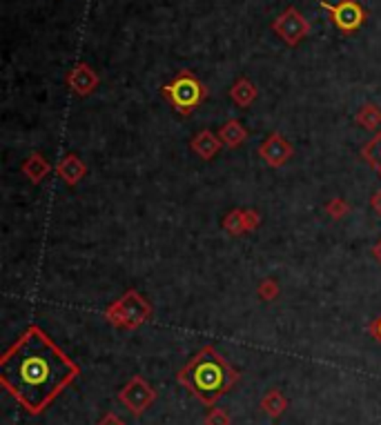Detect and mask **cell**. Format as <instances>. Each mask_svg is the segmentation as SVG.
<instances>
[{
    "instance_id": "10",
    "label": "cell",
    "mask_w": 381,
    "mask_h": 425,
    "mask_svg": "<svg viewBox=\"0 0 381 425\" xmlns=\"http://www.w3.org/2000/svg\"><path fill=\"white\" fill-rule=\"evenodd\" d=\"M190 147H192V151L201 161H212L221 151L223 143L219 139V134H212L210 129H201L190 141Z\"/></svg>"
},
{
    "instance_id": "24",
    "label": "cell",
    "mask_w": 381,
    "mask_h": 425,
    "mask_svg": "<svg viewBox=\"0 0 381 425\" xmlns=\"http://www.w3.org/2000/svg\"><path fill=\"white\" fill-rule=\"evenodd\" d=\"M370 334H372V336H377L379 341H381V316H379L377 321H372V323H370Z\"/></svg>"
},
{
    "instance_id": "2",
    "label": "cell",
    "mask_w": 381,
    "mask_h": 425,
    "mask_svg": "<svg viewBox=\"0 0 381 425\" xmlns=\"http://www.w3.org/2000/svg\"><path fill=\"white\" fill-rule=\"evenodd\" d=\"M237 379L239 374L227 365V361L212 345L198 350L178 374V381L208 405L219 401L237 383Z\"/></svg>"
},
{
    "instance_id": "4",
    "label": "cell",
    "mask_w": 381,
    "mask_h": 425,
    "mask_svg": "<svg viewBox=\"0 0 381 425\" xmlns=\"http://www.w3.org/2000/svg\"><path fill=\"white\" fill-rule=\"evenodd\" d=\"M152 303L136 290H127L121 298H116L105 310L109 326L121 330H136L152 318Z\"/></svg>"
},
{
    "instance_id": "17",
    "label": "cell",
    "mask_w": 381,
    "mask_h": 425,
    "mask_svg": "<svg viewBox=\"0 0 381 425\" xmlns=\"http://www.w3.org/2000/svg\"><path fill=\"white\" fill-rule=\"evenodd\" d=\"M221 227H223L230 236H241V234H245L243 210H230V212L221 218Z\"/></svg>"
},
{
    "instance_id": "25",
    "label": "cell",
    "mask_w": 381,
    "mask_h": 425,
    "mask_svg": "<svg viewBox=\"0 0 381 425\" xmlns=\"http://www.w3.org/2000/svg\"><path fill=\"white\" fill-rule=\"evenodd\" d=\"M101 425H123V423H121L119 419H116L114 414H107V416L101 421Z\"/></svg>"
},
{
    "instance_id": "6",
    "label": "cell",
    "mask_w": 381,
    "mask_h": 425,
    "mask_svg": "<svg viewBox=\"0 0 381 425\" xmlns=\"http://www.w3.org/2000/svg\"><path fill=\"white\" fill-rule=\"evenodd\" d=\"M272 29L279 33V38L284 41L286 45L294 47V45H299L308 36L312 27H310V23L294 7H288L284 14H279L277 18H274Z\"/></svg>"
},
{
    "instance_id": "20",
    "label": "cell",
    "mask_w": 381,
    "mask_h": 425,
    "mask_svg": "<svg viewBox=\"0 0 381 425\" xmlns=\"http://www.w3.org/2000/svg\"><path fill=\"white\" fill-rule=\"evenodd\" d=\"M286 399L284 397H281L279 392H277V389H272V392L266 397V399H263V410H266L270 416H279L281 412H284L286 410Z\"/></svg>"
},
{
    "instance_id": "26",
    "label": "cell",
    "mask_w": 381,
    "mask_h": 425,
    "mask_svg": "<svg viewBox=\"0 0 381 425\" xmlns=\"http://www.w3.org/2000/svg\"><path fill=\"white\" fill-rule=\"evenodd\" d=\"M372 257H375V259H377V261L381 263V239H379V241H377V243L372 245Z\"/></svg>"
},
{
    "instance_id": "1",
    "label": "cell",
    "mask_w": 381,
    "mask_h": 425,
    "mask_svg": "<svg viewBox=\"0 0 381 425\" xmlns=\"http://www.w3.org/2000/svg\"><path fill=\"white\" fill-rule=\"evenodd\" d=\"M78 377V365L38 326H29L0 359V379L27 412L41 414Z\"/></svg>"
},
{
    "instance_id": "12",
    "label": "cell",
    "mask_w": 381,
    "mask_h": 425,
    "mask_svg": "<svg viewBox=\"0 0 381 425\" xmlns=\"http://www.w3.org/2000/svg\"><path fill=\"white\" fill-rule=\"evenodd\" d=\"M219 139L223 143V147L227 149H239L245 141H247V129L241 125V121H237V118H230V121H225L219 129Z\"/></svg>"
},
{
    "instance_id": "8",
    "label": "cell",
    "mask_w": 381,
    "mask_h": 425,
    "mask_svg": "<svg viewBox=\"0 0 381 425\" xmlns=\"http://www.w3.org/2000/svg\"><path fill=\"white\" fill-rule=\"evenodd\" d=\"M119 399H121V403H125L129 407L132 414H141L145 407L154 401V392L141 377H134L123 387V392L119 394Z\"/></svg>"
},
{
    "instance_id": "15",
    "label": "cell",
    "mask_w": 381,
    "mask_h": 425,
    "mask_svg": "<svg viewBox=\"0 0 381 425\" xmlns=\"http://www.w3.org/2000/svg\"><path fill=\"white\" fill-rule=\"evenodd\" d=\"M355 123L368 131H379L381 129V107L375 103H363L355 116Z\"/></svg>"
},
{
    "instance_id": "7",
    "label": "cell",
    "mask_w": 381,
    "mask_h": 425,
    "mask_svg": "<svg viewBox=\"0 0 381 425\" xmlns=\"http://www.w3.org/2000/svg\"><path fill=\"white\" fill-rule=\"evenodd\" d=\"M257 154H259V158L266 163L268 167L279 169V167H284L294 156V147H292V143L281 131H272L268 139L259 145Z\"/></svg>"
},
{
    "instance_id": "11",
    "label": "cell",
    "mask_w": 381,
    "mask_h": 425,
    "mask_svg": "<svg viewBox=\"0 0 381 425\" xmlns=\"http://www.w3.org/2000/svg\"><path fill=\"white\" fill-rule=\"evenodd\" d=\"M56 174L65 181V185H78L82 178H85L87 174V165L80 161L78 154H68V156H63L60 163L56 165Z\"/></svg>"
},
{
    "instance_id": "21",
    "label": "cell",
    "mask_w": 381,
    "mask_h": 425,
    "mask_svg": "<svg viewBox=\"0 0 381 425\" xmlns=\"http://www.w3.org/2000/svg\"><path fill=\"white\" fill-rule=\"evenodd\" d=\"M243 225H245V234L247 232H257L261 225V214L257 210H243Z\"/></svg>"
},
{
    "instance_id": "23",
    "label": "cell",
    "mask_w": 381,
    "mask_h": 425,
    "mask_svg": "<svg viewBox=\"0 0 381 425\" xmlns=\"http://www.w3.org/2000/svg\"><path fill=\"white\" fill-rule=\"evenodd\" d=\"M370 208L377 216H381V190H377L372 196H370Z\"/></svg>"
},
{
    "instance_id": "14",
    "label": "cell",
    "mask_w": 381,
    "mask_h": 425,
    "mask_svg": "<svg viewBox=\"0 0 381 425\" xmlns=\"http://www.w3.org/2000/svg\"><path fill=\"white\" fill-rule=\"evenodd\" d=\"M23 174L34 183V185H38L49 172H52V165H49L47 161H45V156L43 154H38V151H34V154H29L27 158H25V163H23Z\"/></svg>"
},
{
    "instance_id": "13",
    "label": "cell",
    "mask_w": 381,
    "mask_h": 425,
    "mask_svg": "<svg viewBox=\"0 0 381 425\" xmlns=\"http://www.w3.org/2000/svg\"><path fill=\"white\" fill-rule=\"evenodd\" d=\"M257 96H259L257 85L252 80H247V78H239L230 90V98H232V103H235L237 107H250L257 100Z\"/></svg>"
},
{
    "instance_id": "19",
    "label": "cell",
    "mask_w": 381,
    "mask_h": 425,
    "mask_svg": "<svg viewBox=\"0 0 381 425\" xmlns=\"http://www.w3.org/2000/svg\"><path fill=\"white\" fill-rule=\"evenodd\" d=\"M257 296H259L263 303H274V301L281 296V285H279L274 279H263V281L257 285Z\"/></svg>"
},
{
    "instance_id": "22",
    "label": "cell",
    "mask_w": 381,
    "mask_h": 425,
    "mask_svg": "<svg viewBox=\"0 0 381 425\" xmlns=\"http://www.w3.org/2000/svg\"><path fill=\"white\" fill-rule=\"evenodd\" d=\"M227 423H230V419H227V414L221 412V410H212V412L208 414V419H205V425H227Z\"/></svg>"
},
{
    "instance_id": "3",
    "label": "cell",
    "mask_w": 381,
    "mask_h": 425,
    "mask_svg": "<svg viewBox=\"0 0 381 425\" xmlns=\"http://www.w3.org/2000/svg\"><path fill=\"white\" fill-rule=\"evenodd\" d=\"M161 94L168 98V103L172 105V109L176 114L190 116L201 107V103L208 96V90L192 72L183 70V72H178V76L172 82L163 85Z\"/></svg>"
},
{
    "instance_id": "16",
    "label": "cell",
    "mask_w": 381,
    "mask_h": 425,
    "mask_svg": "<svg viewBox=\"0 0 381 425\" xmlns=\"http://www.w3.org/2000/svg\"><path fill=\"white\" fill-rule=\"evenodd\" d=\"M361 156L381 176V129L372 136L366 145L361 147Z\"/></svg>"
},
{
    "instance_id": "18",
    "label": "cell",
    "mask_w": 381,
    "mask_h": 425,
    "mask_svg": "<svg viewBox=\"0 0 381 425\" xmlns=\"http://www.w3.org/2000/svg\"><path fill=\"white\" fill-rule=\"evenodd\" d=\"M323 210L333 220H341V218H345L348 214H350V203H348L345 198H341V196H333L323 205Z\"/></svg>"
},
{
    "instance_id": "9",
    "label": "cell",
    "mask_w": 381,
    "mask_h": 425,
    "mask_svg": "<svg viewBox=\"0 0 381 425\" xmlns=\"http://www.w3.org/2000/svg\"><path fill=\"white\" fill-rule=\"evenodd\" d=\"M98 82H101V78H98V74L85 63H78L74 70L68 74L70 90L74 94H78V96H90L98 87Z\"/></svg>"
},
{
    "instance_id": "5",
    "label": "cell",
    "mask_w": 381,
    "mask_h": 425,
    "mask_svg": "<svg viewBox=\"0 0 381 425\" xmlns=\"http://www.w3.org/2000/svg\"><path fill=\"white\" fill-rule=\"evenodd\" d=\"M319 7L330 14L333 25L343 33H353L366 23V11H363V7L357 3V0H339L337 5H330L326 0H319Z\"/></svg>"
}]
</instances>
